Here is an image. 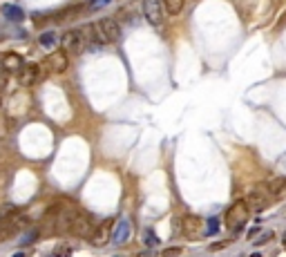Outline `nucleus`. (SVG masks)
I'll return each mask as SVG.
<instances>
[{
	"instance_id": "nucleus-28",
	"label": "nucleus",
	"mask_w": 286,
	"mask_h": 257,
	"mask_svg": "<svg viewBox=\"0 0 286 257\" xmlns=\"http://www.w3.org/2000/svg\"><path fill=\"white\" fill-rule=\"evenodd\" d=\"M0 61H2V54H0Z\"/></svg>"
},
{
	"instance_id": "nucleus-7",
	"label": "nucleus",
	"mask_w": 286,
	"mask_h": 257,
	"mask_svg": "<svg viewBox=\"0 0 286 257\" xmlns=\"http://www.w3.org/2000/svg\"><path fill=\"white\" fill-rule=\"evenodd\" d=\"M112 224H114V219H107V221H103L101 226H96V231H92L90 239H92V244H94V246H105L107 241H110Z\"/></svg>"
},
{
	"instance_id": "nucleus-4",
	"label": "nucleus",
	"mask_w": 286,
	"mask_h": 257,
	"mask_svg": "<svg viewBox=\"0 0 286 257\" xmlns=\"http://www.w3.org/2000/svg\"><path fill=\"white\" fill-rule=\"evenodd\" d=\"M143 16L152 27H161L163 22V2L161 0H143Z\"/></svg>"
},
{
	"instance_id": "nucleus-21",
	"label": "nucleus",
	"mask_w": 286,
	"mask_h": 257,
	"mask_svg": "<svg viewBox=\"0 0 286 257\" xmlns=\"http://www.w3.org/2000/svg\"><path fill=\"white\" fill-rule=\"evenodd\" d=\"M36 235H38V233H36V231H32V233H27V235H25V237H22V244H29V241H34V239H36Z\"/></svg>"
},
{
	"instance_id": "nucleus-2",
	"label": "nucleus",
	"mask_w": 286,
	"mask_h": 257,
	"mask_svg": "<svg viewBox=\"0 0 286 257\" xmlns=\"http://www.w3.org/2000/svg\"><path fill=\"white\" fill-rule=\"evenodd\" d=\"M248 215H250V208L246 206V201L237 199L226 213V226L233 233H239L246 226V221H248Z\"/></svg>"
},
{
	"instance_id": "nucleus-11",
	"label": "nucleus",
	"mask_w": 286,
	"mask_h": 257,
	"mask_svg": "<svg viewBox=\"0 0 286 257\" xmlns=\"http://www.w3.org/2000/svg\"><path fill=\"white\" fill-rule=\"evenodd\" d=\"M246 206H250V208H255L257 213H262V210L268 206V194H264L262 190H255V193L248 194V199H246Z\"/></svg>"
},
{
	"instance_id": "nucleus-25",
	"label": "nucleus",
	"mask_w": 286,
	"mask_h": 257,
	"mask_svg": "<svg viewBox=\"0 0 286 257\" xmlns=\"http://www.w3.org/2000/svg\"><path fill=\"white\" fill-rule=\"evenodd\" d=\"M14 257H25V253H16V255H14Z\"/></svg>"
},
{
	"instance_id": "nucleus-10",
	"label": "nucleus",
	"mask_w": 286,
	"mask_h": 257,
	"mask_svg": "<svg viewBox=\"0 0 286 257\" xmlns=\"http://www.w3.org/2000/svg\"><path fill=\"white\" fill-rule=\"evenodd\" d=\"M262 188H264V190H262L264 194H273V197H280V194L286 190V177H275V179H270V181H266Z\"/></svg>"
},
{
	"instance_id": "nucleus-17",
	"label": "nucleus",
	"mask_w": 286,
	"mask_h": 257,
	"mask_svg": "<svg viewBox=\"0 0 286 257\" xmlns=\"http://www.w3.org/2000/svg\"><path fill=\"white\" fill-rule=\"evenodd\" d=\"M181 251H184V248H181V246L165 248V251H161V257H177V255H181Z\"/></svg>"
},
{
	"instance_id": "nucleus-12",
	"label": "nucleus",
	"mask_w": 286,
	"mask_h": 257,
	"mask_svg": "<svg viewBox=\"0 0 286 257\" xmlns=\"http://www.w3.org/2000/svg\"><path fill=\"white\" fill-rule=\"evenodd\" d=\"M0 65L9 72V69H20L22 65H25V61H22V56L20 54H16V52H7V54H2V61H0Z\"/></svg>"
},
{
	"instance_id": "nucleus-3",
	"label": "nucleus",
	"mask_w": 286,
	"mask_h": 257,
	"mask_svg": "<svg viewBox=\"0 0 286 257\" xmlns=\"http://www.w3.org/2000/svg\"><path fill=\"white\" fill-rule=\"evenodd\" d=\"M67 231L76 237H90L92 235V224H90V217L83 215L81 210H74L72 217H69V224H67Z\"/></svg>"
},
{
	"instance_id": "nucleus-27",
	"label": "nucleus",
	"mask_w": 286,
	"mask_h": 257,
	"mask_svg": "<svg viewBox=\"0 0 286 257\" xmlns=\"http://www.w3.org/2000/svg\"><path fill=\"white\" fill-rule=\"evenodd\" d=\"M284 246H286V235H284Z\"/></svg>"
},
{
	"instance_id": "nucleus-15",
	"label": "nucleus",
	"mask_w": 286,
	"mask_h": 257,
	"mask_svg": "<svg viewBox=\"0 0 286 257\" xmlns=\"http://www.w3.org/2000/svg\"><path fill=\"white\" fill-rule=\"evenodd\" d=\"M185 0H163V9L168 11L170 16H177L181 9H184Z\"/></svg>"
},
{
	"instance_id": "nucleus-14",
	"label": "nucleus",
	"mask_w": 286,
	"mask_h": 257,
	"mask_svg": "<svg viewBox=\"0 0 286 257\" xmlns=\"http://www.w3.org/2000/svg\"><path fill=\"white\" fill-rule=\"evenodd\" d=\"M2 16L14 22H20V21H25V11L16 5H2Z\"/></svg>"
},
{
	"instance_id": "nucleus-5",
	"label": "nucleus",
	"mask_w": 286,
	"mask_h": 257,
	"mask_svg": "<svg viewBox=\"0 0 286 257\" xmlns=\"http://www.w3.org/2000/svg\"><path fill=\"white\" fill-rule=\"evenodd\" d=\"M61 45H63V52H72V54H81L85 49V43H83V36H81L79 29H69V32L63 34L61 38Z\"/></svg>"
},
{
	"instance_id": "nucleus-8",
	"label": "nucleus",
	"mask_w": 286,
	"mask_h": 257,
	"mask_svg": "<svg viewBox=\"0 0 286 257\" xmlns=\"http://www.w3.org/2000/svg\"><path fill=\"white\" fill-rule=\"evenodd\" d=\"M38 76H41V67H38L36 63H27V65H22V67L18 69V83L25 85V87H29V85L36 83Z\"/></svg>"
},
{
	"instance_id": "nucleus-24",
	"label": "nucleus",
	"mask_w": 286,
	"mask_h": 257,
	"mask_svg": "<svg viewBox=\"0 0 286 257\" xmlns=\"http://www.w3.org/2000/svg\"><path fill=\"white\" fill-rule=\"evenodd\" d=\"M103 2H110V0H92V7H96V5H103Z\"/></svg>"
},
{
	"instance_id": "nucleus-6",
	"label": "nucleus",
	"mask_w": 286,
	"mask_h": 257,
	"mask_svg": "<svg viewBox=\"0 0 286 257\" xmlns=\"http://www.w3.org/2000/svg\"><path fill=\"white\" fill-rule=\"evenodd\" d=\"M45 65L49 67V72L63 74L65 69H67V65H69V58H67V54H65L63 49H59V52H52V54H49L47 61H45Z\"/></svg>"
},
{
	"instance_id": "nucleus-18",
	"label": "nucleus",
	"mask_w": 286,
	"mask_h": 257,
	"mask_svg": "<svg viewBox=\"0 0 286 257\" xmlns=\"http://www.w3.org/2000/svg\"><path fill=\"white\" fill-rule=\"evenodd\" d=\"M219 231V221L212 217V219H208V231L206 233H217Z\"/></svg>"
},
{
	"instance_id": "nucleus-9",
	"label": "nucleus",
	"mask_w": 286,
	"mask_h": 257,
	"mask_svg": "<svg viewBox=\"0 0 286 257\" xmlns=\"http://www.w3.org/2000/svg\"><path fill=\"white\" fill-rule=\"evenodd\" d=\"M199 226H202V219L195 215H185L184 219H181V231H184V235L188 237V239H195V237L199 235Z\"/></svg>"
},
{
	"instance_id": "nucleus-13",
	"label": "nucleus",
	"mask_w": 286,
	"mask_h": 257,
	"mask_svg": "<svg viewBox=\"0 0 286 257\" xmlns=\"http://www.w3.org/2000/svg\"><path fill=\"white\" fill-rule=\"evenodd\" d=\"M130 233H132L130 221L121 219L119 221V226H117V231H114V235H112V239H114V244H125V241L130 239Z\"/></svg>"
},
{
	"instance_id": "nucleus-1",
	"label": "nucleus",
	"mask_w": 286,
	"mask_h": 257,
	"mask_svg": "<svg viewBox=\"0 0 286 257\" xmlns=\"http://www.w3.org/2000/svg\"><path fill=\"white\" fill-rule=\"evenodd\" d=\"M92 27H94L99 45H112V43H117L121 38V27H119V22L114 18H101Z\"/></svg>"
},
{
	"instance_id": "nucleus-20",
	"label": "nucleus",
	"mask_w": 286,
	"mask_h": 257,
	"mask_svg": "<svg viewBox=\"0 0 286 257\" xmlns=\"http://www.w3.org/2000/svg\"><path fill=\"white\" fill-rule=\"evenodd\" d=\"M145 237H148V246H150V248H152V246H157V244H159V239H157V237L152 235V231H148V235H145Z\"/></svg>"
},
{
	"instance_id": "nucleus-19",
	"label": "nucleus",
	"mask_w": 286,
	"mask_h": 257,
	"mask_svg": "<svg viewBox=\"0 0 286 257\" xmlns=\"http://www.w3.org/2000/svg\"><path fill=\"white\" fill-rule=\"evenodd\" d=\"M270 237H273V233H270V231H268V233H264V235H262V237H260V239L255 241V246H262V244H266V241H268V239H270Z\"/></svg>"
},
{
	"instance_id": "nucleus-23",
	"label": "nucleus",
	"mask_w": 286,
	"mask_h": 257,
	"mask_svg": "<svg viewBox=\"0 0 286 257\" xmlns=\"http://www.w3.org/2000/svg\"><path fill=\"white\" fill-rule=\"evenodd\" d=\"M139 257H157L152 251H145V253H139Z\"/></svg>"
},
{
	"instance_id": "nucleus-26",
	"label": "nucleus",
	"mask_w": 286,
	"mask_h": 257,
	"mask_svg": "<svg viewBox=\"0 0 286 257\" xmlns=\"http://www.w3.org/2000/svg\"><path fill=\"white\" fill-rule=\"evenodd\" d=\"M250 257H262V255H260V253H255V255H250Z\"/></svg>"
},
{
	"instance_id": "nucleus-22",
	"label": "nucleus",
	"mask_w": 286,
	"mask_h": 257,
	"mask_svg": "<svg viewBox=\"0 0 286 257\" xmlns=\"http://www.w3.org/2000/svg\"><path fill=\"white\" fill-rule=\"evenodd\" d=\"M54 255H59V257H67V255H72V251H69V248H56V251H54Z\"/></svg>"
},
{
	"instance_id": "nucleus-16",
	"label": "nucleus",
	"mask_w": 286,
	"mask_h": 257,
	"mask_svg": "<svg viewBox=\"0 0 286 257\" xmlns=\"http://www.w3.org/2000/svg\"><path fill=\"white\" fill-rule=\"evenodd\" d=\"M38 45H41V47H54V45H56V34L54 32L41 34V36H38Z\"/></svg>"
}]
</instances>
